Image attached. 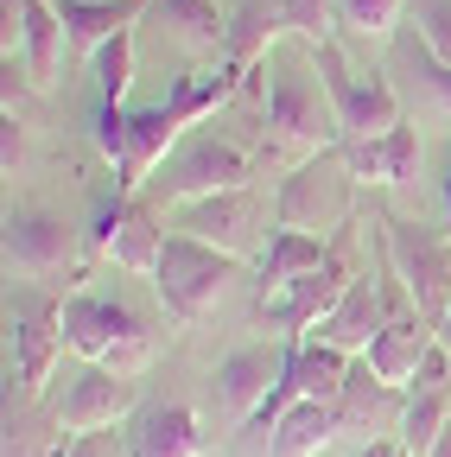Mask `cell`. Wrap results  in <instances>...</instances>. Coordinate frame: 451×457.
<instances>
[{"label":"cell","mask_w":451,"mask_h":457,"mask_svg":"<svg viewBox=\"0 0 451 457\" xmlns=\"http://www.w3.org/2000/svg\"><path fill=\"white\" fill-rule=\"evenodd\" d=\"M293 32V13H287V0H242V7L230 13V45H222V57L255 83L267 71V57L280 51V38Z\"/></svg>","instance_id":"17"},{"label":"cell","mask_w":451,"mask_h":457,"mask_svg":"<svg viewBox=\"0 0 451 457\" xmlns=\"http://www.w3.org/2000/svg\"><path fill=\"white\" fill-rule=\"evenodd\" d=\"M337 108H330V89L312 64V45L299 57H267V102H261V159L267 165H305L318 159L324 146H337Z\"/></svg>","instance_id":"1"},{"label":"cell","mask_w":451,"mask_h":457,"mask_svg":"<svg viewBox=\"0 0 451 457\" xmlns=\"http://www.w3.org/2000/svg\"><path fill=\"white\" fill-rule=\"evenodd\" d=\"M248 171H255V159L236 146V140H222V134H191L172 159H165L153 179H146V204H191V197H216V191H242L248 185Z\"/></svg>","instance_id":"8"},{"label":"cell","mask_w":451,"mask_h":457,"mask_svg":"<svg viewBox=\"0 0 451 457\" xmlns=\"http://www.w3.org/2000/svg\"><path fill=\"white\" fill-rule=\"evenodd\" d=\"M261 222H267V210H261V197L242 185V191H216V197L179 204V222H172V228H185V236H204V242L230 248V254H248L255 236H261Z\"/></svg>","instance_id":"15"},{"label":"cell","mask_w":451,"mask_h":457,"mask_svg":"<svg viewBox=\"0 0 451 457\" xmlns=\"http://www.w3.org/2000/svg\"><path fill=\"white\" fill-rule=\"evenodd\" d=\"M64 457H134V445H128V432H71L64 438Z\"/></svg>","instance_id":"31"},{"label":"cell","mask_w":451,"mask_h":457,"mask_svg":"<svg viewBox=\"0 0 451 457\" xmlns=\"http://www.w3.org/2000/svg\"><path fill=\"white\" fill-rule=\"evenodd\" d=\"M83 261H89V236L58 216V210H13L7 216V273L32 279V286H71L83 279Z\"/></svg>","instance_id":"7"},{"label":"cell","mask_w":451,"mask_h":457,"mask_svg":"<svg viewBox=\"0 0 451 457\" xmlns=\"http://www.w3.org/2000/svg\"><path fill=\"white\" fill-rule=\"evenodd\" d=\"M64 343H71V356L83 362H102V369H115V375H140L153 362V330L134 305L121 299H96V293H77L64 299Z\"/></svg>","instance_id":"3"},{"label":"cell","mask_w":451,"mask_h":457,"mask_svg":"<svg viewBox=\"0 0 451 457\" xmlns=\"http://www.w3.org/2000/svg\"><path fill=\"white\" fill-rule=\"evenodd\" d=\"M7 457H64V445H51L45 420H38V400H7Z\"/></svg>","instance_id":"28"},{"label":"cell","mask_w":451,"mask_h":457,"mask_svg":"<svg viewBox=\"0 0 451 457\" xmlns=\"http://www.w3.org/2000/svg\"><path fill=\"white\" fill-rule=\"evenodd\" d=\"M324 261H330V242H324V236L273 222V228H267V248H261V261H255V273H261V299L280 293V286H293V279H305V273H318Z\"/></svg>","instance_id":"19"},{"label":"cell","mask_w":451,"mask_h":457,"mask_svg":"<svg viewBox=\"0 0 451 457\" xmlns=\"http://www.w3.org/2000/svg\"><path fill=\"white\" fill-rule=\"evenodd\" d=\"M248 77L230 64V57H216V64H197V71H185L179 83H172V96H165V108L179 114V128H197V121H210V114L230 102L236 89H242Z\"/></svg>","instance_id":"23"},{"label":"cell","mask_w":451,"mask_h":457,"mask_svg":"<svg viewBox=\"0 0 451 457\" xmlns=\"http://www.w3.org/2000/svg\"><path fill=\"white\" fill-rule=\"evenodd\" d=\"M165 236H172V228H159V204H146V197H115V204L96 216V228H89V254H102V261H115V267L153 279Z\"/></svg>","instance_id":"10"},{"label":"cell","mask_w":451,"mask_h":457,"mask_svg":"<svg viewBox=\"0 0 451 457\" xmlns=\"http://www.w3.org/2000/svg\"><path fill=\"white\" fill-rule=\"evenodd\" d=\"M413 71L426 77V89L438 96V108H451V64H438V57L426 45H413Z\"/></svg>","instance_id":"33"},{"label":"cell","mask_w":451,"mask_h":457,"mask_svg":"<svg viewBox=\"0 0 451 457\" xmlns=\"http://www.w3.org/2000/svg\"><path fill=\"white\" fill-rule=\"evenodd\" d=\"M344 146V165L356 185H388V191H413L420 185V121H401L394 134L375 140H337Z\"/></svg>","instance_id":"16"},{"label":"cell","mask_w":451,"mask_h":457,"mask_svg":"<svg viewBox=\"0 0 451 457\" xmlns=\"http://www.w3.org/2000/svg\"><path fill=\"white\" fill-rule=\"evenodd\" d=\"M350 165H344V146H324L318 159H305V165H293L287 171V185H280V204H273V216L287 222V228H312L324 210H344L350 216Z\"/></svg>","instance_id":"13"},{"label":"cell","mask_w":451,"mask_h":457,"mask_svg":"<svg viewBox=\"0 0 451 457\" xmlns=\"http://www.w3.org/2000/svg\"><path fill=\"white\" fill-rule=\"evenodd\" d=\"M287 13H293V38L299 45H318V38H330L337 0H287Z\"/></svg>","instance_id":"29"},{"label":"cell","mask_w":451,"mask_h":457,"mask_svg":"<svg viewBox=\"0 0 451 457\" xmlns=\"http://www.w3.org/2000/svg\"><path fill=\"white\" fill-rule=\"evenodd\" d=\"M445 228H451V171H445Z\"/></svg>","instance_id":"36"},{"label":"cell","mask_w":451,"mask_h":457,"mask_svg":"<svg viewBox=\"0 0 451 457\" xmlns=\"http://www.w3.org/2000/svg\"><path fill=\"white\" fill-rule=\"evenodd\" d=\"M401 457H407V451H401Z\"/></svg>","instance_id":"38"},{"label":"cell","mask_w":451,"mask_h":457,"mask_svg":"<svg viewBox=\"0 0 451 457\" xmlns=\"http://www.w3.org/2000/svg\"><path fill=\"white\" fill-rule=\"evenodd\" d=\"M128 445H134V457H204V426H197V413L191 407H146L134 426H128Z\"/></svg>","instance_id":"21"},{"label":"cell","mask_w":451,"mask_h":457,"mask_svg":"<svg viewBox=\"0 0 451 457\" xmlns=\"http://www.w3.org/2000/svg\"><path fill=\"white\" fill-rule=\"evenodd\" d=\"M89 77H96V102H128V89H134V32L108 38L89 57Z\"/></svg>","instance_id":"26"},{"label":"cell","mask_w":451,"mask_h":457,"mask_svg":"<svg viewBox=\"0 0 451 457\" xmlns=\"http://www.w3.org/2000/svg\"><path fill=\"white\" fill-rule=\"evenodd\" d=\"M20 13H26V83L32 89H51L58 83V64L71 57V32L58 20V0H20Z\"/></svg>","instance_id":"22"},{"label":"cell","mask_w":451,"mask_h":457,"mask_svg":"<svg viewBox=\"0 0 451 457\" xmlns=\"http://www.w3.org/2000/svg\"><path fill=\"white\" fill-rule=\"evenodd\" d=\"M438 343H445V350H451V312H445V324H438Z\"/></svg>","instance_id":"37"},{"label":"cell","mask_w":451,"mask_h":457,"mask_svg":"<svg viewBox=\"0 0 451 457\" xmlns=\"http://www.w3.org/2000/svg\"><path fill=\"white\" fill-rule=\"evenodd\" d=\"M401 7L407 0H337V26L363 45H388L394 26H401Z\"/></svg>","instance_id":"27"},{"label":"cell","mask_w":451,"mask_h":457,"mask_svg":"<svg viewBox=\"0 0 451 457\" xmlns=\"http://www.w3.org/2000/svg\"><path fill=\"white\" fill-rule=\"evenodd\" d=\"M140 407V375H115L102 362H83V375H71L64 400H58V426L64 432H108Z\"/></svg>","instance_id":"11"},{"label":"cell","mask_w":451,"mask_h":457,"mask_svg":"<svg viewBox=\"0 0 451 457\" xmlns=\"http://www.w3.org/2000/svg\"><path fill=\"white\" fill-rule=\"evenodd\" d=\"M350 216H344V228L330 236V261L318 267V273H305V279H293V286H280V293H267L261 299V318L280 330V337H312L324 318H330V305L350 293V279H356V267H350Z\"/></svg>","instance_id":"9"},{"label":"cell","mask_w":451,"mask_h":457,"mask_svg":"<svg viewBox=\"0 0 451 457\" xmlns=\"http://www.w3.org/2000/svg\"><path fill=\"white\" fill-rule=\"evenodd\" d=\"M330 413H337V432H350V438H401V420H407V387H394L369 369V356H356L344 394L330 400Z\"/></svg>","instance_id":"12"},{"label":"cell","mask_w":451,"mask_h":457,"mask_svg":"<svg viewBox=\"0 0 451 457\" xmlns=\"http://www.w3.org/2000/svg\"><path fill=\"white\" fill-rule=\"evenodd\" d=\"M420 45L438 57V64H451V0H426V13H420Z\"/></svg>","instance_id":"30"},{"label":"cell","mask_w":451,"mask_h":457,"mask_svg":"<svg viewBox=\"0 0 451 457\" xmlns=\"http://www.w3.org/2000/svg\"><path fill=\"white\" fill-rule=\"evenodd\" d=\"M381 248H388L394 273L407 279L420 318L445 324V312H451V228H432V222L381 210Z\"/></svg>","instance_id":"6"},{"label":"cell","mask_w":451,"mask_h":457,"mask_svg":"<svg viewBox=\"0 0 451 457\" xmlns=\"http://www.w3.org/2000/svg\"><path fill=\"white\" fill-rule=\"evenodd\" d=\"M356 457H401V438H369Z\"/></svg>","instance_id":"34"},{"label":"cell","mask_w":451,"mask_h":457,"mask_svg":"<svg viewBox=\"0 0 451 457\" xmlns=\"http://www.w3.org/2000/svg\"><path fill=\"white\" fill-rule=\"evenodd\" d=\"M426 457H451V420H445V432H438V445H432Z\"/></svg>","instance_id":"35"},{"label":"cell","mask_w":451,"mask_h":457,"mask_svg":"<svg viewBox=\"0 0 451 457\" xmlns=\"http://www.w3.org/2000/svg\"><path fill=\"white\" fill-rule=\"evenodd\" d=\"M146 7H153V0H58V20L71 32V57L89 64L115 32H134Z\"/></svg>","instance_id":"18"},{"label":"cell","mask_w":451,"mask_h":457,"mask_svg":"<svg viewBox=\"0 0 451 457\" xmlns=\"http://www.w3.org/2000/svg\"><path fill=\"white\" fill-rule=\"evenodd\" d=\"M381 318H388V305H381V279L356 273V279H350V293L330 305V318H324L312 337H324V343H337V350L363 356L369 343H375V330H381Z\"/></svg>","instance_id":"20"},{"label":"cell","mask_w":451,"mask_h":457,"mask_svg":"<svg viewBox=\"0 0 451 457\" xmlns=\"http://www.w3.org/2000/svg\"><path fill=\"white\" fill-rule=\"evenodd\" d=\"M242 273V254L216 248L204 236H185V228H172L159 248V267H153V286H159V305L172 312L179 324H197L216 312V299L230 293V279Z\"/></svg>","instance_id":"2"},{"label":"cell","mask_w":451,"mask_h":457,"mask_svg":"<svg viewBox=\"0 0 451 457\" xmlns=\"http://www.w3.org/2000/svg\"><path fill=\"white\" fill-rule=\"evenodd\" d=\"M64 343V305L51 299V286H7V381H20V400H38Z\"/></svg>","instance_id":"4"},{"label":"cell","mask_w":451,"mask_h":457,"mask_svg":"<svg viewBox=\"0 0 451 457\" xmlns=\"http://www.w3.org/2000/svg\"><path fill=\"white\" fill-rule=\"evenodd\" d=\"M312 64H318V77H324V89H330L337 134H344V140H375V134H394V128L407 121V114H401V96L388 89V77H375V71L363 77L337 38H318V45H312Z\"/></svg>","instance_id":"5"},{"label":"cell","mask_w":451,"mask_h":457,"mask_svg":"<svg viewBox=\"0 0 451 457\" xmlns=\"http://www.w3.org/2000/svg\"><path fill=\"white\" fill-rule=\"evenodd\" d=\"M20 159H26V121H20V108H0V171H20Z\"/></svg>","instance_id":"32"},{"label":"cell","mask_w":451,"mask_h":457,"mask_svg":"<svg viewBox=\"0 0 451 457\" xmlns=\"http://www.w3.org/2000/svg\"><path fill=\"white\" fill-rule=\"evenodd\" d=\"M330 438H337L330 400H299V407L267 432V457H324Z\"/></svg>","instance_id":"25"},{"label":"cell","mask_w":451,"mask_h":457,"mask_svg":"<svg viewBox=\"0 0 451 457\" xmlns=\"http://www.w3.org/2000/svg\"><path fill=\"white\" fill-rule=\"evenodd\" d=\"M280 375H287V337L248 343V350H236V356L216 362V407L230 413L236 426H248L261 413V400L280 387Z\"/></svg>","instance_id":"14"},{"label":"cell","mask_w":451,"mask_h":457,"mask_svg":"<svg viewBox=\"0 0 451 457\" xmlns=\"http://www.w3.org/2000/svg\"><path fill=\"white\" fill-rule=\"evenodd\" d=\"M146 13L172 32L179 45H191V51L222 57V45H230V13H222L216 0H153Z\"/></svg>","instance_id":"24"}]
</instances>
